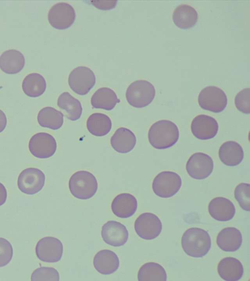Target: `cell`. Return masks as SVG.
<instances>
[{"label":"cell","mask_w":250,"mask_h":281,"mask_svg":"<svg viewBox=\"0 0 250 281\" xmlns=\"http://www.w3.org/2000/svg\"><path fill=\"white\" fill-rule=\"evenodd\" d=\"M179 138L177 126L172 121L162 120L154 122L148 132L150 144L157 149L168 148L174 145Z\"/></svg>","instance_id":"1"},{"label":"cell","mask_w":250,"mask_h":281,"mask_svg":"<svg viewBox=\"0 0 250 281\" xmlns=\"http://www.w3.org/2000/svg\"><path fill=\"white\" fill-rule=\"evenodd\" d=\"M184 252L193 258L206 255L211 247V238L208 232L200 228L191 227L183 234L181 241Z\"/></svg>","instance_id":"2"},{"label":"cell","mask_w":250,"mask_h":281,"mask_svg":"<svg viewBox=\"0 0 250 281\" xmlns=\"http://www.w3.org/2000/svg\"><path fill=\"white\" fill-rule=\"evenodd\" d=\"M68 185L71 194L81 200L92 198L98 190V182L95 177L85 170L74 173L69 179Z\"/></svg>","instance_id":"3"},{"label":"cell","mask_w":250,"mask_h":281,"mask_svg":"<svg viewBox=\"0 0 250 281\" xmlns=\"http://www.w3.org/2000/svg\"><path fill=\"white\" fill-rule=\"evenodd\" d=\"M155 96V89L146 80H137L129 84L125 96L128 103L136 108H143L151 103Z\"/></svg>","instance_id":"4"},{"label":"cell","mask_w":250,"mask_h":281,"mask_svg":"<svg viewBox=\"0 0 250 281\" xmlns=\"http://www.w3.org/2000/svg\"><path fill=\"white\" fill-rule=\"evenodd\" d=\"M182 186V180L176 173L162 171L154 179L152 187L155 195L163 198H170L175 195Z\"/></svg>","instance_id":"5"},{"label":"cell","mask_w":250,"mask_h":281,"mask_svg":"<svg viewBox=\"0 0 250 281\" xmlns=\"http://www.w3.org/2000/svg\"><path fill=\"white\" fill-rule=\"evenodd\" d=\"M198 101L203 109L218 113L223 111L227 106L228 99L224 91L215 86H208L200 92Z\"/></svg>","instance_id":"6"},{"label":"cell","mask_w":250,"mask_h":281,"mask_svg":"<svg viewBox=\"0 0 250 281\" xmlns=\"http://www.w3.org/2000/svg\"><path fill=\"white\" fill-rule=\"evenodd\" d=\"M68 82L70 88L75 93L80 95H84L94 86L96 77L89 68L78 66L70 73Z\"/></svg>","instance_id":"7"},{"label":"cell","mask_w":250,"mask_h":281,"mask_svg":"<svg viewBox=\"0 0 250 281\" xmlns=\"http://www.w3.org/2000/svg\"><path fill=\"white\" fill-rule=\"evenodd\" d=\"M45 176L39 169L29 167L22 170L18 178L17 184L20 190L27 195H32L39 192L45 184Z\"/></svg>","instance_id":"8"},{"label":"cell","mask_w":250,"mask_h":281,"mask_svg":"<svg viewBox=\"0 0 250 281\" xmlns=\"http://www.w3.org/2000/svg\"><path fill=\"white\" fill-rule=\"evenodd\" d=\"M63 251V247L61 241L50 236L40 240L35 248L37 258L42 261L49 263L60 261Z\"/></svg>","instance_id":"9"},{"label":"cell","mask_w":250,"mask_h":281,"mask_svg":"<svg viewBox=\"0 0 250 281\" xmlns=\"http://www.w3.org/2000/svg\"><path fill=\"white\" fill-rule=\"evenodd\" d=\"M134 229L142 239L151 240L156 238L162 230V224L159 218L151 213H144L136 220Z\"/></svg>","instance_id":"10"},{"label":"cell","mask_w":250,"mask_h":281,"mask_svg":"<svg viewBox=\"0 0 250 281\" xmlns=\"http://www.w3.org/2000/svg\"><path fill=\"white\" fill-rule=\"evenodd\" d=\"M75 18L74 8L66 2H59L54 4L48 13L49 23L57 29L68 28L74 23Z\"/></svg>","instance_id":"11"},{"label":"cell","mask_w":250,"mask_h":281,"mask_svg":"<svg viewBox=\"0 0 250 281\" xmlns=\"http://www.w3.org/2000/svg\"><path fill=\"white\" fill-rule=\"evenodd\" d=\"M213 167V161L209 155L202 152H197L189 157L186 168L191 178L196 180H203L210 176Z\"/></svg>","instance_id":"12"},{"label":"cell","mask_w":250,"mask_h":281,"mask_svg":"<svg viewBox=\"0 0 250 281\" xmlns=\"http://www.w3.org/2000/svg\"><path fill=\"white\" fill-rule=\"evenodd\" d=\"M57 142L50 134L45 132L35 134L30 138L28 148L30 153L40 159L49 158L55 154Z\"/></svg>","instance_id":"13"},{"label":"cell","mask_w":250,"mask_h":281,"mask_svg":"<svg viewBox=\"0 0 250 281\" xmlns=\"http://www.w3.org/2000/svg\"><path fill=\"white\" fill-rule=\"evenodd\" d=\"M101 236L106 243L119 247L127 242L129 235L124 224L115 221H109L103 225Z\"/></svg>","instance_id":"14"},{"label":"cell","mask_w":250,"mask_h":281,"mask_svg":"<svg viewBox=\"0 0 250 281\" xmlns=\"http://www.w3.org/2000/svg\"><path fill=\"white\" fill-rule=\"evenodd\" d=\"M191 130L193 135L197 139L207 140L213 138L217 135L218 124L213 117L201 114L193 119Z\"/></svg>","instance_id":"15"},{"label":"cell","mask_w":250,"mask_h":281,"mask_svg":"<svg viewBox=\"0 0 250 281\" xmlns=\"http://www.w3.org/2000/svg\"><path fill=\"white\" fill-rule=\"evenodd\" d=\"M208 210L211 217L220 221H230L235 214V207L232 201L222 197L212 199L208 204Z\"/></svg>","instance_id":"16"},{"label":"cell","mask_w":250,"mask_h":281,"mask_svg":"<svg viewBox=\"0 0 250 281\" xmlns=\"http://www.w3.org/2000/svg\"><path fill=\"white\" fill-rule=\"evenodd\" d=\"M111 207L112 212L117 217L127 218L136 212L137 201L134 196L129 193H121L113 199Z\"/></svg>","instance_id":"17"},{"label":"cell","mask_w":250,"mask_h":281,"mask_svg":"<svg viewBox=\"0 0 250 281\" xmlns=\"http://www.w3.org/2000/svg\"><path fill=\"white\" fill-rule=\"evenodd\" d=\"M120 261L118 256L108 249L98 252L93 259V265L100 274L109 275L114 273L119 267Z\"/></svg>","instance_id":"18"},{"label":"cell","mask_w":250,"mask_h":281,"mask_svg":"<svg viewBox=\"0 0 250 281\" xmlns=\"http://www.w3.org/2000/svg\"><path fill=\"white\" fill-rule=\"evenodd\" d=\"M216 243L218 247L226 252L238 250L242 243V235L236 228L229 227L223 229L218 234Z\"/></svg>","instance_id":"19"},{"label":"cell","mask_w":250,"mask_h":281,"mask_svg":"<svg viewBox=\"0 0 250 281\" xmlns=\"http://www.w3.org/2000/svg\"><path fill=\"white\" fill-rule=\"evenodd\" d=\"M217 271L220 277L226 281H237L242 278L244 269L239 260L229 257L219 261Z\"/></svg>","instance_id":"20"},{"label":"cell","mask_w":250,"mask_h":281,"mask_svg":"<svg viewBox=\"0 0 250 281\" xmlns=\"http://www.w3.org/2000/svg\"><path fill=\"white\" fill-rule=\"evenodd\" d=\"M110 144L117 152L125 154L133 149L136 144V138L129 129L120 127L111 137Z\"/></svg>","instance_id":"21"},{"label":"cell","mask_w":250,"mask_h":281,"mask_svg":"<svg viewBox=\"0 0 250 281\" xmlns=\"http://www.w3.org/2000/svg\"><path fill=\"white\" fill-rule=\"evenodd\" d=\"M218 154L221 161L229 166L239 164L244 158L242 146L234 141L229 140L224 142L219 148Z\"/></svg>","instance_id":"22"},{"label":"cell","mask_w":250,"mask_h":281,"mask_svg":"<svg viewBox=\"0 0 250 281\" xmlns=\"http://www.w3.org/2000/svg\"><path fill=\"white\" fill-rule=\"evenodd\" d=\"M25 59L23 55L16 49H9L0 56V68L7 74H15L23 68Z\"/></svg>","instance_id":"23"},{"label":"cell","mask_w":250,"mask_h":281,"mask_svg":"<svg viewBox=\"0 0 250 281\" xmlns=\"http://www.w3.org/2000/svg\"><path fill=\"white\" fill-rule=\"evenodd\" d=\"M198 18L197 12L193 7L184 4L178 5L172 15L174 23L181 29L192 27L196 23Z\"/></svg>","instance_id":"24"},{"label":"cell","mask_w":250,"mask_h":281,"mask_svg":"<svg viewBox=\"0 0 250 281\" xmlns=\"http://www.w3.org/2000/svg\"><path fill=\"white\" fill-rule=\"evenodd\" d=\"M120 101L115 92L108 87L98 89L91 98V103L94 108L108 111L113 109Z\"/></svg>","instance_id":"25"},{"label":"cell","mask_w":250,"mask_h":281,"mask_svg":"<svg viewBox=\"0 0 250 281\" xmlns=\"http://www.w3.org/2000/svg\"><path fill=\"white\" fill-rule=\"evenodd\" d=\"M57 104L69 120L75 121L80 118L83 108L80 101L69 93L64 92L58 97Z\"/></svg>","instance_id":"26"},{"label":"cell","mask_w":250,"mask_h":281,"mask_svg":"<svg viewBox=\"0 0 250 281\" xmlns=\"http://www.w3.org/2000/svg\"><path fill=\"white\" fill-rule=\"evenodd\" d=\"M37 120L41 126L56 130L62 126L63 115L52 107H45L38 113Z\"/></svg>","instance_id":"27"},{"label":"cell","mask_w":250,"mask_h":281,"mask_svg":"<svg viewBox=\"0 0 250 281\" xmlns=\"http://www.w3.org/2000/svg\"><path fill=\"white\" fill-rule=\"evenodd\" d=\"M86 127L92 135L96 137H103L110 132L112 122L106 115L95 113L91 114L87 119Z\"/></svg>","instance_id":"28"},{"label":"cell","mask_w":250,"mask_h":281,"mask_svg":"<svg viewBox=\"0 0 250 281\" xmlns=\"http://www.w3.org/2000/svg\"><path fill=\"white\" fill-rule=\"evenodd\" d=\"M46 88L44 77L37 73L27 75L22 82V89L24 94L31 98H37L42 95Z\"/></svg>","instance_id":"29"},{"label":"cell","mask_w":250,"mask_h":281,"mask_svg":"<svg viewBox=\"0 0 250 281\" xmlns=\"http://www.w3.org/2000/svg\"><path fill=\"white\" fill-rule=\"evenodd\" d=\"M138 280L139 281H166L167 275L164 268L160 264L149 262L143 264L139 269Z\"/></svg>","instance_id":"30"},{"label":"cell","mask_w":250,"mask_h":281,"mask_svg":"<svg viewBox=\"0 0 250 281\" xmlns=\"http://www.w3.org/2000/svg\"><path fill=\"white\" fill-rule=\"evenodd\" d=\"M250 185L246 183H240L234 190V197L240 207L244 210H250Z\"/></svg>","instance_id":"31"},{"label":"cell","mask_w":250,"mask_h":281,"mask_svg":"<svg viewBox=\"0 0 250 281\" xmlns=\"http://www.w3.org/2000/svg\"><path fill=\"white\" fill-rule=\"evenodd\" d=\"M31 280L59 281L60 275L58 271L53 267H40L32 272Z\"/></svg>","instance_id":"32"},{"label":"cell","mask_w":250,"mask_h":281,"mask_svg":"<svg viewBox=\"0 0 250 281\" xmlns=\"http://www.w3.org/2000/svg\"><path fill=\"white\" fill-rule=\"evenodd\" d=\"M235 104L240 112L247 114L250 113V89L244 88L235 96Z\"/></svg>","instance_id":"33"},{"label":"cell","mask_w":250,"mask_h":281,"mask_svg":"<svg viewBox=\"0 0 250 281\" xmlns=\"http://www.w3.org/2000/svg\"><path fill=\"white\" fill-rule=\"evenodd\" d=\"M13 255V249L10 242L4 238H0V267L7 265Z\"/></svg>","instance_id":"34"},{"label":"cell","mask_w":250,"mask_h":281,"mask_svg":"<svg viewBox=\"0 0 250 281\" xmlns=\"http://www.w3.org/2000/svg\"><path fill=\"white\" fill-rule=\"evenodd\" d=\"M91 2L93 4L100 9H110L114 7L116 5L117 1H92Z\"/></svg>","instance_id":"35"},{"label":"cell","mask_w":250,"mask_h":281,"mask_svg":"<svg viewBox=\"0 0 250 281\" xmlns=\"http://www.w3.org/2000/svg\"><path fill=\"white\" fill-rule=\"evenodd\" d=\"M7 197V190L2 183L0 182V206L6 201Z\"/></svg>","instance_id":"36"},{"label":"cell","mask_w":250,"mask_h":281,"mask_svg":"<svg viewBox=\"0 0 250 281\" xmlns=\"http://www.w3.org/2000/svg\"><path fill=\"white\" fill-rule=\"evenodd\" d=\"M7 125V118L5 113L0 109V133L5 128Z\"/></svg>","instance_id":"37"}]
</instances>
